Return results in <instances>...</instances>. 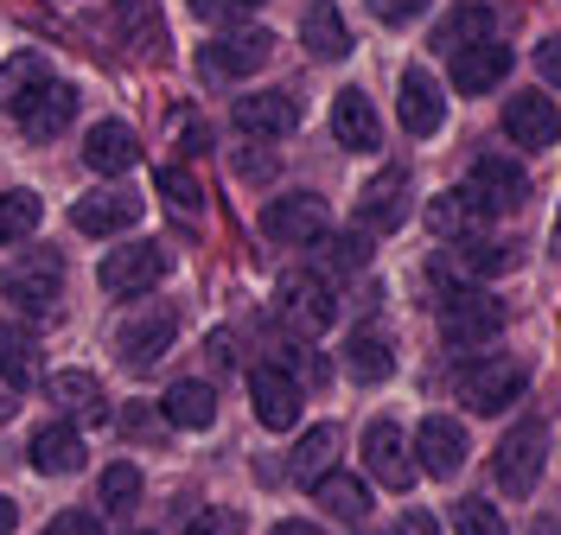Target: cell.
Segmentation results:
<instances>
[{"mask_svg":"<svg viewBox=\"0 0 561 535\" xmlns=\"http://www.w3.org/2000/svg\"><path fill=\"white\" fill-rule=\"evenodd\" d=\"M83 160H90V173H128L140 160V141H135V128L128 121H96L90 135H83Z\"/></svg>","mask_w":561,"mask_h":535,"instance_id":"44dd1931","label":"cell"},{"mask_svg":"<svg viewBox=\"0 0 561 535\" xmlns=\"http://www.w3.org/2000/svg\"><path fill=\"white\" fill-rule=\"evenodd\" d=\"M135 503H140V465L115 460L103 472V516H128Z\"/></svg>","mask_w":561,"mask_h":535,"instance_id":"836d02e7","label":"cell"},{"mask_svg":"<svg viewBox=\"0 0 561 535\" xmlns=\"http://www.w3.org/2000/svg\"><path fill=\"white\" fill-rule=\"evenodd\" d=\"M160 415H167L173 428L205 433L210 421H217V389H210V383H198V376H179L173 389H167V402H160Z\"/></svg>","mask_w":561,"mask_h":535,"instance_id":"d4e9b609","label":"cell"},{"mask_svg":"<svg viewBox=\"0 0 561 535\" xmlns=\"http://www.w3.org/2000/svg\"><path fill=\"white\" fill-rule=\"evenodd\" d=\"M45 389H51V402H58V408L83 415L90 428H103V421H108V408H103V383H96L90 370H51V383H45Z\"/></svg>","mask_w":561,"mask_h":535,"instance_id":"4316f807","label":"cell"},{"mask_svg":"<svg viewBox=\"0 0 561 535\" xmlns=\"http://www.w3.org/2000/svg\"><path fill=\"white\" fill-rule=\"evenodd\" d=\"M485 211H517L524 205V191H529V178L517 160H504V153H479L472 160V185H466Z\"/></svg>","mask_w":561,"mask_h":535,"instance_id":"5bb4252c","label":"cell"},{"mask_svg":"<svg viewBox=\"0 0 561 535\" xmlns=\"http://www.w3.org/2000/svg\"><path fill=\"white\" fill-rule=\"evenodd\" d=\"M504 300L497 293H472V287H454L447 300H440V338L454 345V351H472V345H491L497 332H504Z\"/></svg>","mask_w":561,"mask_h":535,"instance_id":"3957f363","label":"cell"},{"mask_svg":"<svg viewBox=\"0 0 561 535\" xmlns=\"http://www.w3.org/2000/svg\"><path fill=\"white\" fill-rule=\"evenodd\" d=\"M504 135L517 147H556L561 141V108L549 96H536V90H517L511 103H504Z\"/></svg>","mask_w":561,"mask_h":535,"instance_id":"9a60e30c","label":"cell"},{"mask_svg":"<svg viewBox=\"0 0 561 535\" xmlns=\"http://www.w3.org/2000/svg\"><path fill=\"white\" fill-rule=\"evenodd\" d=\"M396 535H440V523H434L427 510H409V516L396 523Z\"/></svg>","mask_w":561,"mask_h":535,"instance_id":"f6af8a7d","label":"cell"},{"mask_svg":"<svg viewBox=\"0 0 561 535\" xmlns=\"http://www.w3.org/2000/svg\"><path fill=\"white\" fill-rule=\"evenodd\" d=\"M415 453H421V472L454 478L459 465H466V428L447 421V415H427V421L415 428Z\"/></svg>","mask_w":561,"mask_h":535,"instance_id":"ac0fdd59","label":"cell"},{"mask_svg":"<svg viewBox=\"0 0 561 535\" xmlns=\"http://www.w3.org/2000/svg\"><path fill=\"white\" fill-rule=\"evenodd\" d=\"M370 13H377L383 26H409V20L427 13V0H370Z\"/></svg>","mask_w":561,"mask_h":535,"instance_id":"60d3db41","label":"cell"},{"mask_svg":"<svg viewBox=\"0 0 561 535\" xmlns=\"http://www.w3.org/2000/svg\"><path fill=\"white\" fill-rule=\"evenodd\" d=\"M275 58V33H230V38H210L205 51H198V77L205 83H237V77L262 71Z\"/></svg>","mask_w":561,"mask_h":535,"instance_id":"ba28073f","label":"cell"},{"mask_svg":"<svg viewBox=\"0 0 561 535\" xmlns=\"http://www.w3.org/2000/svg\"><path fill=\"white\" fill-rule=\"evenodd\" d=\"M364 465L383 491H409L415 485V460H409V433L396 421H370L364 428Z\"/></svg>","mask_w":561,"mask_h":535,"instance_id":"7c38bea8","label":"cell"},{"mask_svg":"<svg viewBox=\"0 0 561 535\" xmlns=\"http://www.w3.org/2000/svg\"><path fill=\"white\" fill-rule=\"evenodd\" d=\"M454 535H504V516L479 498H459L454 503Z\"/></svg>","mask_w":561,"mask_h":535,"instance_id":"d590c367","label":"cell"},{"mask_svg":"<svg viewBox=\"0 0 561 535\" xmlns=\"http://www.w3.org/2000/svg\"><path fill=\"white\" fill-rule=\"evenodd\" d=\"M26 460H33V472H45V478H65V472L83 465V433L70 428V421H51V428L33 433Z\"/></svg>","mask_w":561,"mask_h":535,"instance_id":"cb8c5ba5","label":"cell"},{"mask_svg":"<svg viewBox=\"0 0 561 535\" xmlns=\"http://www.w3.org/2000/svg\"><path fill=\"white\" fill-rule=\"evenodd\" d=\"M524 389H529V370L517 363V357L485 351V357H472V363L459 370V395H466L472 415H504Z\"/></svg>","mask_w":561,"mask_h":535,"instance_id":"6da1fadb","label":"cell"},{"mask_svg":"<svg viewBox=\"0 0 561 535\" xmlns=\"http://www.w3.org/2000/svg\"><path fill=\"white\" fill-rule=\"evenodd\" d=\"M20 530V510H13V498H0V535Z\"/></svg>","mask_w":561,"mask_h":535,"instance_id":"7dc6e473","label":"cell"},{"mask_svg":"<svg viewBox=\"0 0 561 535\" xmlns=\"http://www.w3.org/2000/svg\"><path fill=\"white\" fill-rule=\"evenodd\" d=\"M185 535H243V516L224 510V503H210V510H198V516L185 523Z\"/></svg>","mask_w":561,"mask_h":535,"instance_id":"f35d334b","label":"cell"},{"mask_svg":"<svg viewBox=\"0 0 561 535\" xmlns=\"http://www.w3.org/2000/svg\"><path fill=\"white\" fill-rule=\"evenodd\" d=\"M402 128L409 135H440V121H447V96H440V83L427 71H402Z\"/></svg>","mask_w":561,"mask_h":535,"instance_id":"7402d4cb","label":"cell"},{"mask_svg":"<svg viewBox=\"0 0 561 535\" xmlns=\"http://www.w3.org/2000/svg\"><path fill=\"white\" fill-rule=\"evenodd\" d=\"M485 205L472 198V191H440V198H427V230L434 236H447V243H466V236H479V223H485Z\"/></svg>","mask_w":561,"mask_h":535,"instance_id":"603a6c76","label":"cell"},{"mask_svg":"<svg viewBox=\"0 0 561 535\" xmlns=\"http://www.w3.org/2000/svg\"><path fill=\"white\" fill-rule=\"evenodd\" d=\"M275 300H280V319L294 325L300 338H319L325 325L339 319V293H332V281H325V275H307V268L280 275Z\"/></svg>","mask_w":561,"mask_h":535,"instance_id":"5b68a950","label":"cell"},{"mask_svg":"<svg viewBox=\"0 0 561 535\" xmlns=\"http://www.w3.org/2000/svg\"><path fill=\"white\" fill-rule=\"evenodd\" d=\"M268 535H325V530H313V523H275Z\"/></svg>","mask_w":561,"mask_h":535,"instance_id":"c3c4849f","label":"cell"},{"mask_svg":"<svg viewBox=\"0 0 561 535\" xmlns=\"http://www.w3.org/2000/svg\"><path fill=\"white\" fill-rule=\"evenodd\" d=\"M542 465H549V428L524 415L517 428L497 440V485L511 491V498H529L536 491V478H542Z\"/></svg>","mask_w":561,"mask_h":535,"instance_id":"277c9868","label":"cell"},{"mask_svg":"<svg viewBox=\"0 0 561 535\" xmlns=\"http://www.w3.org/2000/svg\"><path fill=\"white\" fill-rule=\"evenodd\" d=\"M454 261L466 268V275H504V268H511L504 243H485V236H466V243H454Z\"/></svg>","mask_w":561,"mask_h":535,"instance_id":"e575fe53","label":"cell"},{"mask_svg":"<svg viewBox=\"0 0 561 535\" xmlns=\"http://www.w3.org/2000/svg\"><path fill=\"white\" fill-rule=\"evenodd\" d=\"M332 460H339V428L319 421V428H307L300 440H294L287 472H294V485H319V478H332Z\"/></svg>","mask_w":561,"mask_h":535,"instance_id":"484cf974","label":"cell"},{"mask_svg":"<svg viewBox=\"0 0 561 535\" xmlns=\"http://www.w3.org/2000/svg\"><path fill=\"white\" fill-rule=\"evenodd\" d=\"M160 191H167V205H173L179 217L198 211V178L185 173V166H167V173H160Z\"/></svg>","mask_w":561,"mask_h":535,"instance_id":"8d00e7d4","label":"cell"},{"mask_svg":"<svg viewBox=\"0 0 561 535\" xmlns=\"http://www.w3.org/2000/svg\"><path fill=\"white\" fill-rule=\"evenodd\" d=\"M70 223H77L83 236H122V230L140 223V198L135 191H90V198L70 205Z\"/></svg>","mask_w":561,"mask_h":535,"instance_id":"e0dca14e","label":"cell"},{"mask_svg":"<svg viewBox=\"0 0 561 535\" xmlns=\"http://www.w3.org/2000/svg\"><path fill=\"white\" fill-rule=\"evenodd\" d=\"M491 38V7H479V0H466V7H454L440 26H434V51H472V45H485Z\"/></svg>","mask_w":561,"mask_h":535,"instance_id":"83f0119b","label":"cell"},{"mask_svg":"<svg viewBox=\"0 0 561 535\" xmlns=\"http://www.w3.org/2000/svg\"><path fill=\"white\" fill-rule=\"evenodd\" d=\"M20 395H26V370H20V363H7V357H0V421H7V415H13V408H20Z\"/></svg>","mask_w":561,"mask_h":535,"instance_id":"ab89813d","label":"cell"},{"mask_svg":"<svg viewBox=\"0 0 561 535\" xmlns=\"http://www.w3.org/2000/svg\"><path fill=\"white\" fill-rule=\"evenodd\" d=\"M70 121H77V90H70V83H58V77L20 103V135H26L33 147L38 141H58Z\"/></svg>","mask_w":561,"mask_h":535,"instance_id":"4fadbf2b","label":"cell"},{"mask_svg":"<svg viewBox=\"0 0 561 535\" xmlns=\"http://www.w3.org/2000/svg\"><path fill=\"white\" fill-rule=\"evenodd\" d=\"M45 535H103V523H96L90 510H65V516H51V530Z\"/></svg>","mask_w":561,"mask_h":535,"instance_id":"ee69618b","label":"cell"},{"mask_svg":"<svg viewBox=\"0 0 561 535\" xmlns=\"http://www.w3.org/2000/svg\"><path fill=\"white\" fill-rule=\"evenodd\" d=\"M345 370L357 376V383H389V370H396V351H389L383 332H351L345 338Z\"/></svg>","mask_w":561,"mask_h":535,"instance_id":"f1b7e54d","label":"cell"},{"mask_svg":"<svg viewBox=\"0 0 561 535\" xmlns=\"http://www.w3.org/2000/svg\"><path fill=\"white\" fill-rule=\"evenodd\" d=\"M249 7H255V0H192V13H198V20H210V26H224V20H243Z\"/></svg>","mask_w":561,"mask_h":535,"instance_id":"b9f144b4","label":"cell"},{"mask_svg":"<svg viewBox=\"0 0 561 535\" xmlns=\"http://www.w3.org/2000/svg\"><path fill=\"white\" fill-rule=\"evenodd\" d=\"M402 223H409V173L402 166H383V173L364 185V198H357V230L364 236H389Z\"/></svg>","mask_w":561,"mask_h":535,"instance_id":"30bf717a","label":"cell"},{"mask_svg":"<svg viewBox=\"0 0 561 535\" xmlns=\"http://www.w3.org/2000/svg\"><path fill=\"white\" fill-rule=\"evenodd\" d=\"M319 249H325V261H332V268H364V261H370V243H364V230H357V236H325Z\"/></svg>","mask_w":561,"mask_h":535,"instance_id":"74e56055","label":"cell"},{"mask_svg":"<svg viewBox=\"0 0 561 535\" xmlns=\"http://www.w3.org/2000/svg\"><path fill=\"white\" fill-rule=\"evenodd\" d=\"M300 38H307V51L313 58H345L351 51V26L339 20V7H307V20H300Z\"/></svg>","mask_w":561,"mask_h":535,"instance_id":"4dcf8cb0","label":"cell"},{"mask_svg":"<svg viewBox=\"0 0 561 535\" xmlns=\"http://www.w3.org/2000/svg\"><path fill=\"white\" fill-rule=\"evenodd\" d=\"M51 83V65H45V51H20V58H7L0 65V103L20 108L33 90H45Z\"/></svg>","mask_w":561,"mask_h":535,"instance_id":"1f68e13d","label":"cell"},{"mask_svg":"<svg viewBox=\"0 0 561 535\" xmlns=\"http://www.w3.org/2000/svg\"><path fill=\"white\" fill-rule=\"evenodd\" d=\"M249 402H255V421L268 433H287L300 421V383H294L280 363H255V370H249Z\"/></svg>","mask_w":561,"mask_h":535,"instance_id":"8fae6325","label":"cell"},{"mask_svg":"<svg viewBox=\"0 0 561 535\" xmlns=\"http://www.w3.org/2000/svg\"><path fill=\"white\" fill-rule=\"evenodd\" d=\"M536 71H542V83H549V90H561V33L536 45Z\"/></svg>","mask_w":561,"mask_h":535,"instance_id":"7bdbcfd3","label":"cell"},{"mask_svg":"<svg viewBox=\"0 0 561 535\" xmlns=\"http://www.w3.org/2000/svg\"><path fill=\"white\" fill-rule=\"evenodd\" d=\"M262 236H275V243H287V249L325 243V198H313V191L268 198V211H262Z\"/></svg>","mask_w":561,"mask_h":535,"instance_id":"9c48e42d","label":"cell"},{"mask_svg":"<svg viewBox=\"0 0 561 535\" xmlns=\"http://www.w3.org/2000/svg\"><path fill=\"white\" fill-rule=\"evenodd\" d=\"M332 135H339V147H351V153L383 147V121H377V108H370L364 90H339V103H332Z\"/></svg>","mask_w":561,"mask_h":535,"instance_id":"d6986e66","label":"cell"},{"mask_svg":"<svg viewBox=\"0 0 561 535\" xmlns=\"http://www.w3.org/2000/svg\"><path fill=\"white\" fill-rule=\"evenodd\" d=\"M237 173L243 178H268L275 173V160H268V153H237Z\"/></svg>","mask_w":561,"mask_h":535,"instance_id":"bcb514c9","label":"cell"},{"mask_svg":"<svg viewBox=\"0 0 561 535\" xmlns=\"http://www.w3.org/2000/svg\"><path fill=\"white\" fill-rule=\"evenodd\" d=\"M504 77H511V45H497V38L472 45V51H454V90H466V96H485Z\"/></svg>","mask_w":561,"mask_h":535,"instance_id":"ffe728a7","label":"cell"},{"mask_svg":"<svg viewBox=\"0 0 561 535\" xmlns=\"http://www.w3.org/2000/svg\"><path fill=\"white\" fill-rule=\"evenodd\" d=\"M173 338H179L173 306H140V313H128V319L115 325V357H122L128 370H153L160 357L173 351Z\"/></svg>","mask_w":561,"mask_h":535,"instance_id":"52a82bcc","label":"cell"},{"mask_svg":"<svg viewBox=\"0 0 561 535\" xmlns=\"http://www.w3.org/2000/svg\"><path fill=\"white\" fill-rule=\"evenodd\" d=\"M0 293H7L20 313H51V306L65 300V261H58L51 249L20 255V261L0 275Z\"/></svg>","mask_w":561,"mask_h":535,"instance_id":"8992f818","label":"cell"},{"mask_svg":"<svg viewBox=\"0 0 561 535\" xmlns=\"http://www.w3.org/2000/svg\"><path fill=\"white\" fill-rule=\"evenodd\" d=\"M167 268H173L167 243H122V249L103 255L96 287H103V293H115V300H140V293H153V287L167 281Z\"/></svg>","mask_w":561,"mask_h":535,"instance_id":"7a4b0ae2","label":"cell"},{"mask_svg":"<svg viewBox=\"0 0 561 535\" xmlns=\"http://www.w3.org/2000/svg\"><path fill=\"white\" fill-rule=\"evenodd\" d=\"M237 128L255 141H287L300 128V103L287 90H262V96H237Z\"/></svg>","mask_w":561,"mask_h":535,"instance_id":"2e32d148","label":"cell"},{"mask_svg":"<svg viewBox=\"0 0 561 535\" xmlns=\"http://www.w3.org/2000/svg\"><path fill=\"white\" fill-rule=\"evenodd\" d=\"M529 535H561V523H556V516H542V523H536Z\"/></svg>","mask_w":561,"mask_h":535,"instance_id":"681fc988","label":"cell"},{"mask_svg":"<svg viewBox=\"0 0 561 535\" xmlns=\"http://www.w3.org/2000/svg\"><path fill=\"white\" fill-rule=\"evenodd\" d=\"M556 243H561V223H556Z\"/></svg>","mask_w":561,"mask_h":535,"instance_id":"f907efd6","label":"cell"},{"mask_svg":"<svg viewBox=\"0 0 561 535\" xmlns=\"http://www.w3.org/2000/svg\"><path fill=\"white\" fill-rule=\"evenodd\" d=\"M38 217H45V205H38L33 191H7V198H0V249H7V243H26L38 230Z\"/></svg>","mask_w":561,"mask_h":535,"instance_id":"d6a6232c","label":"cell"},{"mask_svg":"<svg viewBox=\"0 0 561 535\" xmlns=\"http://www.w3.org/2000/svg\"><path fill=\"white\" fill-rule=\"evenodd\" d=\"M313 498L325 503V516H339V523H364V516H370V485H364V478H351V472L319 478Z\"/></svg>","mask_w":561,"mask_h":535,"instance_id":"f546056e","label":"cell"}]
</instances>
